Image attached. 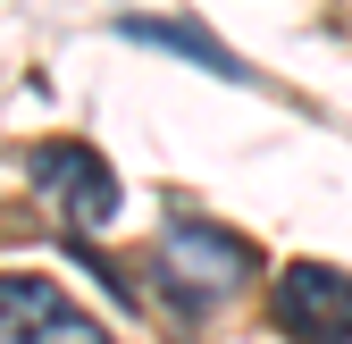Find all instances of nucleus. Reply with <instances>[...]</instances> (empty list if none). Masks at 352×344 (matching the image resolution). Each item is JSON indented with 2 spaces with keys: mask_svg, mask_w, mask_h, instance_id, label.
Listing matches in <instances>:
<instances>
[{
  "mask_svg": "<svg viewBox=\"0 0 352 344\" xmlns=\"http://www.w3.org/2000/svg\"><path fill=\"white\" fill-rule=\"evenodd\" d=\"M252 269H260L252 244L227 235V227H210V219H176L160 235V277L185 294V303H218V294H235Z\"/></svg>",
  "mask_w": 352,
  "mask_h": 344,
  "instance_id": "1",
  "label": "nucleus"
},
{
  "mask_svg": "<svg viewBox=\"0 0 352 344\" xmlns=\"http://www.w3.org/2000/svg\"><path fill=\"white\" fill-rule=\"evenodd\" d=\"M0 344H118L51 277H0Z\"/></svg>",
  "mask_w": 352,
  "mask_h": 344,
  "instance_id": "2",
  "label": "nucleus"
},
{
  "mask_svg": "<svg viewBox=\"0 0 352 344\" xmlns=\"http://www.w3.org/2000/svg\"><path fill=\"white\" fill-rule=\"evenodd\" d=\"M25 177L67 210V227H109L118 219V177H109V160L93 143H34Z\"/></svg>",
  "mask_w": 352,
  "mask_h": 344,
  "instance_id": "3",
  "label": "nucleus"
},
{
  "mask_svg": "<svg viewBox=\"0 0 352 344\" xmlns=\"http://www.w3.org/2000/svg\"><path fill=\"white\" fill-rule=\"evenodd\" d=\"M277 327L294 344H352V277L327 261H294L277 277Z\"/></svg>",
  "mask_w": 352,
  "mask_h": 344,
  "instance_id": "4",
  "label": "nucleus"
},
{
  "mask_svg": "<svg viewBox=\"0 0 352 344\" xmlns=\"http://www.w3.org/2000/svg\"><path fill=\"white\" fill-rule=\"evenodd\" d=\"M118 34H126V42H143V51H176V59H193V67L227 76V84H252V67L227 51V42H210L193 17H118Z\"/></svg>",
  "mask_w": 352,
  "mask_h": 344,
  "instance_id": "5",
  "label": "nucleus"
}]
</instances>
